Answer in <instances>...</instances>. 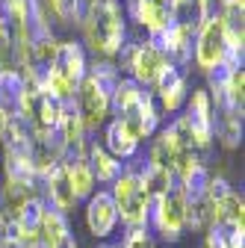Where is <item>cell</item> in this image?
I'll list each match as a JSON object with an SVG mask.
<instances>
[{
    "label": "cell",
    "mask_w": 245,
    "mask_h": 248,
    "mask_svg": "<svg viewBox=\"0 0 245 248\" xmlns=\"http://www.w3.org/2000/svg\"><path fill=\"white\" fill-rule=\"evenodd\" d=\"M27 89V77L24 71H3L0 74V112H15L21 92Z\"/></svg>",
    "instance_id": "obj_20"
},
{
    "label": "cell",
    "mask_w": 245,
    "mask_h": 248,
    "mask_svg": "<svg viewBox=\"0 0 245 248\" xmlns=\"http://www.w3.org/2000/svg\"><path fill=\"white\" fill-rule=\"evenodd\" d=\"M86 228L95 239H109L118 228V210L109 195V189L92 192L86 201Z\"/></svg>",
    "instance_id": "obj_10"
},
{
    "label": "cell",
    "mask_w": 245,
    "mask_h": 248,
    "mask_svg": "<svg viewBox=\"0 0 245 248\" xmlns=\"http://www.w3.org/2000/svg\"><path fill=\"white\" fill-rule=\"evenodd\" d=\"M124 18H130L136 27L145 30L148 39H154L160 30H166V24L171 21V9L168 0H124Z\"/></svg>",
    "instance_id": "obj_11"
},
{
    "label": "cell",
    "mask_w": 245,
    "mask_h": 248,
    "mask_svg": "<svg viewBox=\"0 0 245 248\" xmlns=\"http://www.w3.org/2000/svg\"><path fill=\"white\" fill-rule=\"evenodd\" d=\"M62 166H65L68 183H71V189H74V198H77V201H89V195L95 192L98 183H95V174H92V169H89L86 154H71V151H65Z\"/></svg>",
    "instance_id": "obj_17"
},
{
    "label": "cell",
    "mask_w": 245,
    "mask_h": 248,
    "mask_svg": "<svg viewBox=\"0 0 245 248\" xmlns=\"http://www.w3.org/2000/svg\"><path fill=\"white\" fill-rule=\"evenodd\" d=\"M45 6L50 12V21L56 24H62V27H74L83 21L89 3L86 0H45Z\"/></svg>",
    "instance_id": "obj_19"
},
{
    "label": "cell",
    "mask_w": 245,
    "mask_h": 248,
    "mask_svg": "<svg viewBox=\"0 0 245 248\" xmlns=\"http://www.w3.org/2000/svg\"><path fill=\"white\" fill-rule=\"evenodd\" d=\"M186 231V198L180 186L174 183L171 189L151 198V213H148V233H157L163 242H177Z\"/></svg>",
    "instance_id": "obj_4"
},
{
    "label": "cell",
    "mask_w": 245,
    "mask_h": 248,
    "mask_svg": "<svg viewBox=\"0 0 245 248\" xmlns=\"http://www.w3.org/2000/svg\"><path fill=\"white\" fill-rule=\"evenodd\" d=\"M118 77H121V68L112 59L89 62L86 77L80 80V86L74 92V101H71L80 121H83V127L89 130V136L109 118V112H112V89H115Z\"/></svg>",
    "instance_id": "obj_1"
},
{
    "label": "cell",
    "mask_w": 245,
    "mask_h": 248,
    "mask_svg": "<svg viewBox=\"0 0 245 248\" xmlns=\"http://www.w3.org/2000/svg\"><path fill=\"white\" fill-rule=\"evenodd\" d=\"M228 59V42H225V27H222V12L198 27L195 45H192V62L201 74H210L213 68L225 65Z\"/></svg>",
    "instance_id": "obj_7"
},
{
    "label": "cell",
    "mask_w": 245,
    "mask_h": 248,
    "mask_svg": "<svg viewBox=\"0 0 245 248\" xmlns=\"http://www.w3.org/2000/svg\"><path fill=\"white\" fill-rule=\"evenodd\" d=\"M83 45H89L95 59H115L127 42V18L118 0H98L92 3L80 21Z\"/></svg>",
    "instance_id": "obj_2"
},
{
    "label": "cell",
    "mask_w": 245,
    "mask_h": 248,
    "mask_svg": "<svg viewBox=\"0 0 245 248\" xmlns=\"http://www.w3.org/2000/svg\"><path fill=\"white\" fill-rule=\"evenodd\" d=\"M56 74H62L68 83L80 86V80L86 77V68H89V56H86V47L83 42H59L56 47V56H53V65H50Z\"/></svg>",
    "instance_id": "obj_14"
},
{
    "label": "cell",
    "mask_w": 245,
    "mask_h": 248,
    "mask_svg": "<svg viewBox=\"0 0 245 248\" xmlns=\"http://www.w3.org/2000/svg\"><path fill=\"white\" fill-rule=\"evenodd\" d=\"M101 248H121L118 242H109V245H101Z\"/></svg>",
    "instance_id": "obj_24"
},
{
    "label": "cell",
    "mask_w": 245,
    "mask_h": 248,
    "mask_svg": "<svg viewBox=\"0 0 245 248\" xmlns=\"http://www.w3.org/2000/svg\"><path fill=\"white\" fill-rule=\"evenodd\" d=\"M183 124L192 142V151H207L213 145V127H216V112H213V101L207 89H192L186 104H183Z\"/></svg>",
    "instance_id": "obj_6"
},
{
    "label": "cell",
    "mask_w": 245,
    "mask_h": 248,
    "mask_svg": "<svg viewBox=\"0 0 245 248\" xmlns=\"http://www.w3.org/2000/svg\"><path fill=\"white\" fill-rule=\"evenodd\" d=\"M139 163L142 157L136 154L133 160L124 163L121 174L109 183V195L115 201L118 210V222H124L127 231L133 228H145L148 231V213H151V192L139 174Z\"/></svg>",
    "instance_id": "obj_3"
},
{
    "label": "cell",
    "mask_w": 245,
    "mask_h": 248,
    "mask_svg": "<svg viewBox=\"0 0 245 248\" xmlns=\"http://www.w3.org/2000/svg\"><path fill=\"white\" fill-rule=\"evenodd\" d=\"M118 245H121V248H157L154 239H151V233H148L145 228H133V231H127L124 239H121Z\"/></svg>",
    "instance_id": "obj_22"
},
{
    "label": "cell",
    "mask_w": 245,
    "mask_h": 248,
    "mask_svg": "<svg viewBox=\"0 0 245 248\" xmlns=\"http://www.w3.org/2000/svg\"><path fill=\"white\" fill-rule=\"evenodd\" d=\"M151 95H154V104L160 112H168V115L180 112L189 98V74L177 65H168L157 80V86L151 89Z\"/></svg>",
    "instance_id": "obj_9"
},
{
    "label": "cell",
    "mask_w": 245,
    "mask_h": 248,
    "mask_svg": "<svg viewBox=\"0 0 245 248\" xmlns=\"http://www.w3.org/2000/svg\"><path fill=\"white\" fill-rule=\"evenodd\" d=\"M86 160H89L92 174H95V183H104V186H109L121 174V169H124V163H118L112 154H107L104 145L95 139H89V145H86Z\"/></svg>",
    "instance_id": "obj_18"
},
{
    "label": "cell",
    "mask_w": 245,
    "mask_h": 248,
    "mask_svg": "<svg viewBox=\"0 0 245 248\" xmlns=\"http://www.w3.org/2000/svg\"><path fill=\"white\" fill-rule=\"evenodd\" d=\"M216 3H219V9H242L245 0H216Z\"/></svg>",
    "instance_id": "obj_23"
},
{
    "label": "cell",
    "mask_w": 245,
    "mask_h": 248,
    "mask_svg": "<svg viewBox=\"0 0 245 248\" xmlns=\"http://www.w3.org/2000/svg\"><path fill=\"white\" fill-rule=\"evenodd\" d=\"M121 65L127 68L130 80H136L139 86H145L148 92L157 86V80L163 77V71L171 62L163 56V50L151 42V39H136V42H124L121 47Z\"/></svg>",
    "instance_id": "obj_5"
},
{
    "label": "cell",
    "mask_w": 245,
    "mask_h": 248,
    "mask_svg": "<svg viewBox=\"0 0 245 248\" xmlns=\"http://www.w3.org/2000/svg\"><path fill=\"white\" fill-rule=\"evenodd\" d=\"M42 201L50 210L62 213V216H68L77 207V198H74V189H71V183H68V174H65V166L62 163L53 166L42 177Z\"/></svg>",
    "instance_id": "obj_13"
},
{
    "label": "cell",
    "mask_w": 245,
    "mask_h": 248,
    "mask_svg": "<svg viewBox=\"0 0 245 248\" xmlns=\"http://www.w3.org/2000/svg\"><path fill=\"white\" fill-rule=\"evenodd\" d=\"M39 233H42V248H77V239L68 228V219L62 213L50 210L47 204H45V213H42Z\"/></svg>",
    "instance_id": "obj_16"
},
{
    "label": "cell",
    "mask_w": 245,
    "mask_h": 248,
    "mask_svg": "<svg viewBox=\"0 0 245 248\" xmlns=\"http://www.w3.org/2000/svg\"><path fill=\"white\" fill-rule=\"evenodd\" d=\"M15 45H12V30L0 15V74L3 71H15Z\"/></svg>",
    "instance_id": "obj_21"
},
{
    "label": "cell",
    "mask_w": 245,
    "mask_h": 248,
    "mask_svg": "<svg viewBox=\"0 0 245 248\" xmlns=\"http://www.w3.org/2000/svg\"><path fill=\"white\" fill-rule=\"evenodd\" d=\"M115 118H121L127 124V127L133 130V136L142 142V139H151L157 130H160V121H163V112L157 109V104H154V95L151 92H145V95L130 107V109H124L121 115H115Z\"/></svg>",
    "instance_id": "obj_12"
},
{
    "label": "cell",
    "mask_w": 245,
    "mask_h": 248,
    "mask_svg": "<svg viewBox=\"0 0 245 248\" xmlns=\"http://www.w3.org/2000/svg\"><path fill=\"white\" fill-rule=\"evenodd\" d=\"M195 33L198 30L189 27V24H180V21H168L166 30H160V33L151 39L160 50L163 56L171 62V65L183 68L186 71L192 65V45H195Z\"/></svg>",
    "instance_id": "obj_8"
},
{
    "label": "cell",
    "mask_w": 245,
    "mask_h": 248,
    "mask_svg": "<svg viewBox=\"0 0 245 248\" xmlns=\"http://www.w3.org/2000/svg\"><path fill=\"white\" fill-rule=\"evenodd\" d=\"M101 145H104L107 154H112L118 163H127V160H133L139 154L142 142L133 136V130L121 118H112V121H107V127H104V142Z\"/></svg>",
    "instance_id": "obj_15"
}]
</instances>
